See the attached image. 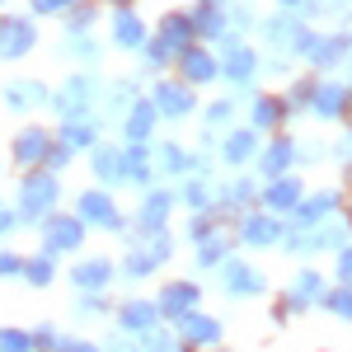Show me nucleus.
Returning <instances> with one entry per match:
<instances>
[{
    "label": "nucleus",
    "mask_w": 352,
    "mask_h": 352,
    "mask_svg": "<svg viewBox=\"0 0 352 352\" xmlns=\"http://www.w3.org/2000/svg\"><path fill=\"white\" fill-rule=\"evenodd\" d=\"M52 192H56L52 179H43V174H38V179H28V184H24V217L47 212V207H52Z\"/></svg>",
    "instance_id": "f257e3e1"
},
{
    "label": "nucleus",
    "mask_w": 352,
    "mask_h": 352,
    "mask_svg": "<svg viewBox=\"0 0 352 352\" xmlns=\"http://www.w3.org/2000/svg\"><path fill=\"white\" fill-rule=\"evenodd\" d=\"M28 38H33V33H28V24H5L0 28V52H24L28 47Z\"/></svg>",
    "instance_id": "f03ea898"
},
{
    "label": "nucleus",
    "mask_w": 352,
    "mask_h": 352,
    "mask_svg": "<svg viewBox=\"0 0 352 352\" xmlns=\"http://www.w3.org/2000/svg\"><path fill=\"white\" fill-rule=\"evenodd\" d=\"M47 244H52V249H76V244H80V226H76V221H56L52 230H47Z\"/></svg>",
    "instance_id": "7ed1b4c3"
},
{
    "label": "nucleus",
    "mask_w": 352,
    "mask_h": 352,
    "mask_svg": "<svg viewBox=\"0 0 352 352\" xmlns=\"http://www.w3.org/2000/svg\"><path fill=\"white\" fill-rule=\"evenodd\" d=\"M80 212L89 221H104V226H113V221H118V217H113V202H109V197H99V192H89V197H85Z\"/></svg>",
    "instance_id": "20e7f679"
},
{
    "label": "nucleus",
    "mask_w": 352,
    "mask_h": 352,
    "mask_svg": "<svg viewBox=\"0 0 352 352\" xmlns=\"http://www.w3.org/2000/svg\"><path fill=\"white\" fill-rule=\"evenodd\" d=\"M151 320H155L151 305H127V310H122V324H127V329H146Z\"/></svg>",
    "instance_id": "39448f33"
},
{
    "label": "nucleus",
    "mask_w": 352,
    "mask_h": 352,
    "mask_svg": "<svg viewBox=\"0 0 352 352\" xmlns=\"http://www.w3.org/2000/svg\"><path fill=\"white\" fill-rule=\"evenodd\" d=\"M76 282H80V287H104V282H109V268H104V263H85V268L76 272Z\"/></svg>",
    "instance_id": "423d86ee"
},
{
    "label": "nucleus",
    "mask_w": 352,
    "mask_h": 352,
    "mask_svg": "<svg viewBox=\"0 0 352 352\" xmlns=\"http://www.w3.org/2000/svg\"><path fill=\"white\" fill-rule=\"evenodd\" d=\"M188 305H192V287H169L164 310H188Z\"/></svg>",
    "instance_id": "0eeeda50"
},
{
    "label": "nucleus",
    "mask_w": 352,
    "mask_h": 352,
    "mask_svg": "<svg viewBox=\"0 0 352 352\" xmlns=\"http://www.w3.org/2000/svg\"><path fill=\"white\" fill-rule=\"evenodd\" d=\"M38 155H43V136L28 132L24 141H19V160H38Z\"/></svg>",
    "instance_id": "6e6552de"
},
{
    "label": "nucleus",
    "mask_w": 352,
    "mask_h": 352,
    "mask_svg": "<svg viewBox=\"0 0 352 352\" xmlns=\"http://www.w3.org/2000/svg\"><path fill=\"white\" fill-rule=\"evenodd\" d=\"M188 338L207 343V338H217V324H212V320H188Z\"/></svg>",
    "instance_id": "1a4fd4ad"
},
{
    "label": "nucleus",
    "mask_w": 352,
    "mask_h": 352,
    "mask_svg": "<svg viewBox=\"0 0 352 352\" xmlns=\"http://www.w3.org/2000/svg\"><path fill=\"white\" fill-rule=\"evenodd\" d=\"M0 352H28L24 333H0Z\"/></svg>",
    "instance_id": "9d476101"
},
{
    "label": "nucleus",
    "mask_w": 352,
    "mask_h": 352,
    "mask_svg": "<svg viewBox=\"0 0 352 352\" xmlns=\"http://www.w3.org/2000/svg\"><path fill=\"white\" fill-rule=\"evenodd\" d=\"M28 277H33V282H47V277H52V268H47V258H38V263H28Z\"/></svg>",
    "instance_id": "9b49d317"
},
{
    "label": "nucleus",
    "mask_w": 352,
    "mask_h": 352,
    "mask_svg": "<svg viewBox=\"0 0 352 352\" xmlns=\"http://www.w3.org/2000/svg\"><path fill=\"white\" fill-rule=\"evenodd\" d=\"M14 268H19V263H14L10 254H0V272H14Z\"/></svg>",
    "instance_id": "f8f14e48"
},
{
    "label": "nucleus",
    "mask_w": 352,
    "mask_h": 352,
    "mask_svg": "<svg viewBox=\"0 0 352 352\" xmlns=\"http://www.w3.org/2000/svg\"><path fill=\"white\" fill-rule=\"evenodd\" d=\"M333 305H338L343 315H352V296H338V300H333Z\"/></svg>",
    "instance_id": "ddd939ff"
},
{
    "label": "nucleus",
    "mask_w": 352,
    "mask_h": 352,
    "mask_svg": "<svg viewBox=\"0 0 352 352\" xmlns=\"http://www.w3.org/2000/svg\"><path fill=\"white\" fill-rule=\"evenodd\" d=\"M10 226H14V217H5V212H0V235H5Z\"/></svg>",
    "instance_id": "4468645a"
},
{
    "label": "nucleus",
    "mask_w": 352,
    "mask_h": 352,
    "mask_svg": "<svg viewBox=\"0 0 352 352\" xmlns=\"http://www.w3.org/2000/svg\"><path fill=\"white\" fill-rule=\"evenodd\" d=\"M38 5H43V10H56V5H66V0H38Z\"/></svg>",
    "instance_id": "2eb2a0df"
}]
</instances>
